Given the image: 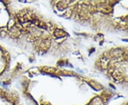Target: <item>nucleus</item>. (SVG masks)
I'll return each instance as SVG.
<instances>
[{
  "label": "nucleus",
  "mask_w": 128,
  "mask_h": 105,
  "mask_svg": "<svg viewBox=\"0 0 128 105\" xmlns=\"http://www.w3.org/2000/svg\"><path fill=\"white\" fill-rule=\"evenodd\" d=\"M0 105H20L14 92L0 87Z\"/></svg>",
  "instance_id": "obj_1"
},
{
  "label": "nucleus",
  "mask_w": 128,
  "mask_h": 105,
  "mask_svg": "<svg viewBox=\"0 0 128 105\" xmlns=\"http://www.w3.org/2000/svg\"><path fill=\"white\" fill-rule=\"evenodd\" d=\"M10 56L3 46L0 45V77L4 74L9 68Z\"/></svg>",
  "instance_id": "obj_2"
}]
</instances>
